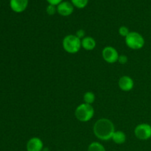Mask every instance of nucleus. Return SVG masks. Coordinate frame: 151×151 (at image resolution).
Returning a JSON list of instances; mask_svg holds the SVG:
<instances>
[{
  "instance_id": "obj_18",
  "label": "nucleus",
  "mask_w": 151,
  "mask_h": 151,
  "mask_svg": "<svg viewBox=\"0 0 151 151\" xmlns=\"http://www.w3.org/2000/svg\"><path fill=\"white\" fill-rule=\"evenodd\" d=\"M128 57L125 55H121L119 56V58H118V62L121 64H125L128 62Z\"/></svg>"
},
{
  "instance_id": "obj_6",
  "label": "nucleus",
  "mask_w": 151,
  "mask_h": 151,
  "mask_svg": "<svg viewBox=\"0 0 151 151\" xmlns=\"http://www.w3.org/2000/svg\"><path fill=\"white\" fill-rule=\"evenodd\" d=\"M102 55L105 61L109 63H116V61H118L119 56L117 50L114 47H110V46L106 47L103 49L102 52Z\"/></svg>"
},
{
  "instance_id": "obj_19",
  "label": "nucleus",
  "mask_w": 151,
  "mask_h": 151,
  "mask_svg": "<svg viewBox=\"0 0 151 151\" xmlns=\"http://www.w3.org/2000/svg\"><path fill=\"white\" fill-rule=\"evenodd\" d=\"M85 35H86V32L84 29H78V31L76 32V36L78 37V38H80V39L81 40V38H85Z\"/></svg>"
},
{
  "instance_id": "obj_13",
  "label": "nucleus",
  "mask_w": 151,
  "mask_h": 151,
  "mask_svg": "<svg viewBox=\"0 0 151 151\" xmlns=\"http://www.w3.org/2000/svg\"><path fill=\"white\" fill-rule=\"evenodd\" d=\"M88 151H106L104 146L100 142H94L91 143L88 147Z\"/></svg>"
},
{
  "instance_id": "obj_12",
  "label": "nucleus",
  "mask_w": 151,
  "mask_h": 151,
  "mask_svg": "<svg viewBox=\"0 0 151 151\" xmlns=\"http://www.w3.org/2000/svg\"><path fill=\"white\" fill-rule=\"evenodd\" d=\"M111 139L113 140L114 142L116 143V144H123V143H125V141H126V135H125V134L123 131H115L113 136H112Z\"/></svg>"
},
{
  "instance_id": "obj_14",
  "label": "nucleus",
  "mask_w": 151,
  "mask_h": 151,
  "mask_svg": "<svg viewBox=\"0 0 151 151\" xmlns=\"http://www.w3.org/2000/svg\"><path fill=\"white\" fill-rule=\"evenodd\" d=\"M84 103L91 105L95 100V95L92 91H87L83 95Z\"/></svg>"
},
{
  "instance_id": "obj_16",
  "label": "nucleus",
  "mask_w": 151,
  "mask_h": 151,
  "mask_svg": "<svg viewBox=\"0 0 151 151\" xmlns=\"http://www.w3.org/2000/svg\"><path fill=\"white\" fill-rule=\"evenodd\" d=\"M130 31L129 29H128L127 27L125 26H122L119 27V33L121 36H123V37H126L127 35L129 34Z\"/></svg>"
},
{
  "instance_id": "obj_1",
  "label": "nucleus",
  "mask_w": 151,
  "mask_h": 151,
  "mask_svg": "<svg viewBox=\"0 0 151 151\" xmlns=\"http://www.w3.org/2000/svg\"><path fill=\"white\" fill-rule=\"evenodd\" d=\"M93 131L97 139L103 141H108L111 139L114 133V125L110 119L102 118L94 123Z\"/></svg>"
},
{
  "instance_id": "obj_7",
  "label": "nucleus",
  "mask_w": 151,
  "mask_h": 151,
  "mask_svg": "<svg viewBox=\"0 0 151 151\" xmlns=\"http://www.w3.org/2000/svg\"><path fill=\"white\" fill-rule=\"evenodd\" d=\"M27 151H42L44 144L41 139L38 137H32L27 143Z\"/></svg>"
},
{
  "instance_id": "obj_20",
  "label": "nucleus",
  "mask_w": 151,
  "mask_h": 151,
  "mask_svg": "<svg viewBox=\"0 0 151 151\" xmlns=\"http://www.w3.org/2000/svg\"><path fill=\"white\" fill-rule=\"evenodd\" d=\"M47 1L50 3V4H52V5L55 6L58 5L60 3H61L63 0H47Z\"/></svg>"
},
{
  "instance_id": "obj_8",
  "label": "nucleus",
  "mask_w": 151,
  "mask_h": 151,
  "mask_svg": "<svg viewBox=\"0 0 151 151\" xmlns=\"http://www.w3.org/2000/svg\"><path fill=\"white\" fill-rule=\"evenodd\" d=\"M57 11L62 16H70L74 11L73 4L69 1H62L58 5Z\"/></svg>"
},
{
  "instance_id": "obj_17",
  "label": "nucleus",
  "mask_w": 151,
  "mask_h": 151,
  "mask_svg": "<svg viewBox=\"0 0 151 151\" xmlns=\"http://www.w3.org/2000/svg\"><path fill=\"white\" fill-rule=\"evenodd\" d=\"M57 11V7H55V6L52 5V4H49L47 7V13H48L50 16H52Z\"/></svg>"
},
{
  "instance_id": "obj_10",
  "label": "nucleus",
  "mask_w": 151,
  "mask_h": 151,
  "mask_svg": "<svg viewBox=\"0 0 151 151\" xmlns=\"http://www.w3.org/2000/svg\"><path fill=\"white\" fill-rule=\"evenodd\" d=\"M10 7L16 13H22L26 10L28 0H10Z\"/></svg>"
},
{
  "instance_id": "obj_2",
  "label": "nucleus",
  "mask_w": 151,
  "mask_h": 151,
  "mask_svg": "<svg viewBox=\"0 0 151 151\" xmlns=\"http://www.w3.org/2000/svg\"><path fill=\"white\" fill-rule=\"evenodd\" d=\"M75 114V117L81 122H88L94 116V109L91 105L84 103L77 107Z\"/></svg>"
},
{
  "instance_id": "obj_11",
  "label": "nucleus",
  "mask_w": 151,
  "mask_h": 151,
  "mask_svg": "<svg viewBox=\"0 0 151 151\" xmlns=\"http://www.w3.org/2000/svg\"><path fill=\"white\" fill-rule=\"evenodd\" d=\"M81 46L83 48L88 51L94 50L96 47V41L92 37L87 36L81 40Z\"/></svg>"
},
{
  "instance_id": "obj_3",
  "label": "nucleus",
  "mask_w": 151,
  "mask_h": 151,
  "mask_svg": "<svg viewBox=\"0 0 151 151\" xmlns=\"http://www.w3.org/2000/svg\"><path fill=\"white\" fill-rule=\"evenodd\" d=\"M62 44L65 51L70 54H75L78 52L82 47L81 40L75 35H68L65 36Z\"/></svg>"
},
{
  "instance_id": "obj_15",
  "label": "nucleus",
  "mask_w": 151,
  "mask_h": 151,
  "mask_svg": "<svg viewBox=\"0 0 151 151\" xmlns=\"http://www.w3.org/2000/svg\"><path fill=\"white\" fill-rule=\"evenodd\" d=\"M72 4L79 9L84 8L88 4V0H71Z\"/></svg>"
},
{
  "instance_id": "obj_4",
  "label": "nucleus",
  "mask_w": 151,
  "mask_h": 151,
  "mask_svg": "<svg viewBox=\"0 0 151 151\" xmlns=\"http://www.w3.org/2000/svg\"><path fill=\"white\" fill-rule=\"evenodd\" d=\"M145 43L144 37L137 32H130L125 37V44L132 50H140L144 47Z\"/></svg>"
},
{
  "instance_id": "obj_5",
  "label": "nucleus",
  "mask_w": 151,
  "mask_h": 151,
  "mask_svg": "<svg viewBox=\"0 0 151 151\" xmlns=\"http://www.w3.org/2000/svg\"><path fill=\"white\" fill-rule=\"evenodd\" d=\"M136 137L140 140H148L151 138V125L147 123H141L134 130Z\"/></svg>"
},
{
  "instance_id": "obj_9",
  "label": "nucleus",
  "mask_w": 151,
  "mask_h": 151,
  "mask_svg": "<svg viewBox=\"0 0 151 151\" xmlns=\"http://www.w3.org/2000/svg\"><path fill=\"white\" fill-rule=\"evenodd\" d=\"M118 84H119L120 89L124 91H131V90L133 89L134 86V83L133 79L130 78L129 76H127V75L121 77L119 78Z\"/></svg>"
}]
</instances>
